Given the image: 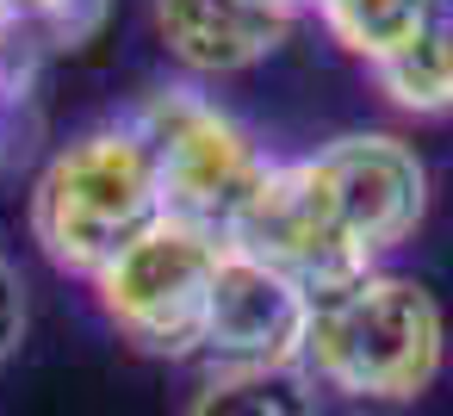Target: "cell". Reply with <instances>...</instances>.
<instances>
[{
    "mask_svg": "<svg viewBox=\"0 0 453 416\" xmlns=\"http://www.w3.org/2000/svg\"><path fill=\"white\" fill-rule=\"evenodd\" d=\"M428 218V162L391 131H348L298 162H273L267 187L230 230V249L292 273L311 298L397 255Z\"/></svg>",
    "mask_w": 453,
    "mask_h": 416,
    "instance_id": "cell-1",
    "label": "cell"
},
{
    "mask_svg": "<svg viewBox=\"0 0 453 416\" xmlns=\"http://www.w3.org/2000/svg\"><path fill=\"white\" fill-rule=\"evenodd\" d=\"M441 366H447V317L416 273L372 267L311 298L298 373L317 391L366 410H403L434 391Z\"/></svg>",
    "mask_w": 453,
    "mask_h": 416,
    "instance_id": "cell-2",
    "label": "cell"
},
{
    "mask_svg": "<svg viewBox=\"0 0 453 416\" xmlns=\"http://www.w3.org/2000/svg\"><path fill=\"white\" fill-rule=\"evenodd\" d=\"M26 218L38 255L69 280H94L125 243H137L156 218H168L156 162L131 131V119L119 112L57 143L32 181Z\"/></svg>",
    "mask_w": 453,
    "mask_h": 416,
    "instance_id": "cell-3",
    "label": "cell"
},
{
    "mask_svg": "<svg viewBox=\"0 0 453 416\" xmlns=\"http://www.w3.org/2000/svg\"><path fill=\"white\" fill-rule=\"evenodd\" d=\"M125 119L156 162L168 218L230 243L236 218L273 174V156L261 150V137L230 106H218L199 81H156L131 100Z\"/></svg>",
    "mask_w": 453,
    "mask_h": 416,
    "instance_id": "cell-4",
    "label": "cell"
},
{
    "mask_svg": "<svg viewBox=\"0 0 453 416\" xmlns=\"http://www.w3.org/2000/svg\"><path fill=\"white\" fill-rule=\"evenodd\" d=\"M224 261V236L180 224V218H156L137 243H125L88 286L100 317L156 360H199L205 342V304H211V280Z\"/></svg>",
    "mask_w": 453,
    "mask_h": 416,
    "instance_id": "cell-5",
    "label": "cell"
},
{
    "mask_svg": "<svg viewBox=\"0 0 453 416\" xmlns=\"http://www.w3.org/2000/svg\"><path fill=\"white\" fill-rule=\"evenodd\" d=\"M304 329H311V292L292 273L224 243L199 342L205 373H292L304 360Z\"/></svg>",
    "mask_w": 453,
    "mask_h": 416,
    "instance_id": "cell-6",
    "label": "cell"
},
{
    "mask_svg": "<svg viewBox=\"0 0 453 416\" xmlns=\"http://www.w3.org/2000/svg\"><path fill=\"white\" fill-rule=\"evenodd\" d=\"M150 26L187 81L249 75L267 57H280L292 38V19L261 13L249 0H150Z\"/></svg>",
    "mask_w": 453,
    "mask_h": 416,
    "instance_id": "cell-7",
    "label": "cell"
},
{
    "mask_svg": "<svg viewBox=\"0 0 453 416\" xmlns=\"http://www.w3.org/2000/svg\"><path fill=\"white\" fill-rule=\"evenodd\" d=\"M379 94L410 119H453V0H434L428 26L372 69Z\"/></svg>",
    "mask_w": 453,
    "mask_h": 416,
    "instance_id": "cell-8",
    "label": "cell"
},
{
    "mask_svg": "<svg viewBox=\"0 0 453 416\" xmlns=\"http://www.w3.org/2000/svg\"><path fill=\"white\" fill-rule=\"evenodd\" d=\"M311 13H317V26L329 32L335 50L379 69L385 57H397L428 26L434 0H311Z\"/></svg>",
    "mask_w": 453,
    "mask_h": 416,
    "instance_id": "cell-9",
    "label": "cell"
},
{
    "mask_svg": "<svg viewBox=\"0 0 453 416\" xmlns=\"http://www.w3.org/2000/svg\"><path fill=\"white\" fill-rule=\"evenodd\" d=\"M187 416H323V391L292 373H205Z\"/></svg>",
    "mask_w": 453,
    "mask_h": 416,
    "instance_id": "cell-10",
    "label": "cell"
},
{
    "mask_svg": "<svg viewBox=\"0 0 453 416\" xmlns=\"http://www.w3.org/2000/svg\"><path fill=\"white\" fill-rule=\"evenodd\" d=\"M13 13L38 57H63L100 38V26L112 19V0H13Z\"/></svg>",
    "mask_w": 453,
    "mask_h": 416,
    "instance_id": "cell-11",
    "label": "cell"
},
{
    "mask_svg": "<svg viewBox=\"0 0 453 416\" xmlns=\"http://www.w3.org/2000/svg\"><path fill=\"white\" fill-rule=\"evenodd\" d=\"M19 342H26V280H19V267L7 255H0V360H7Z\"/></svg>",
    "mask_w": 453,
    "mask_h": 416,
    "instance_id": "cell-12",
    "label": "cell"
},
{
    "mask_svg": "<svg viewBox=\"0 0 453 416\" xmlns=\"http://www.w3.org/2000/svg\"><path fill=\"white\" fill-rule=\"evenodd\" d=\"M249 7H261V13H280V19H292V26H298V13H311V0H249Z\"/></svg>",
    "mask_w": 453,
    "mask_h": 416,
    "instance_id": "cell-13",
    "label": "cell"
}]
</instances>
